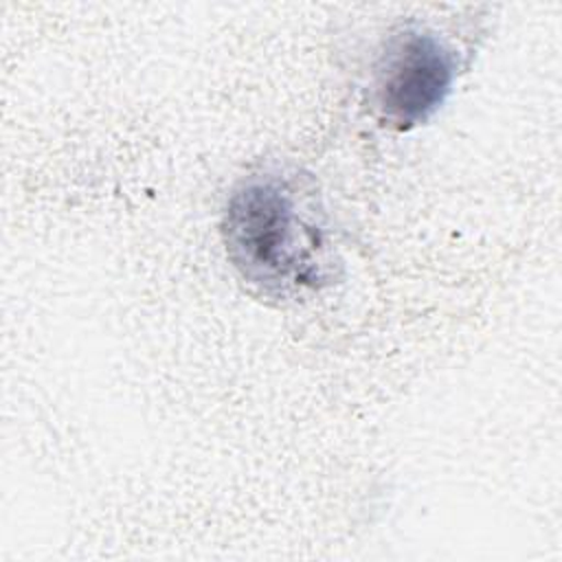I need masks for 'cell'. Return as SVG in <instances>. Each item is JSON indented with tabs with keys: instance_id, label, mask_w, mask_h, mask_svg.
Here are the masks:
<instances>
[{
	"instance_id": "2",
	"label": "cell",
	"mask_w": 562,
	"mask_h": 562,
	"mask_svg": "<svg viewBox=\"0 0 562 562\" xmlns=\"http://www.w3.org/2000/svg\"><path fill=\"white\" fill-rule=\"evenodd\" d=\"M454 50L430 29L406 26L389 37L373 72V105L393 130L426 123L457 79Z\"/></svg>"
},
{
	"instance_id": "1",
	"label": "cell",
	"mask_w": 562,
	"mask_h": 562,
	"mask_svg": "<svg viewBox=\"0 0 562 562\" xmlns=\"http://www.w3.org/2000/svg\"><path fill=\"white\" fill-rule=\"evenodd\" d=\"M222 241L237 274L266 299H301L338 279L340 259L327 237L310 178L261 171L228 195Z\"/></svg>"
}]
</instances>
